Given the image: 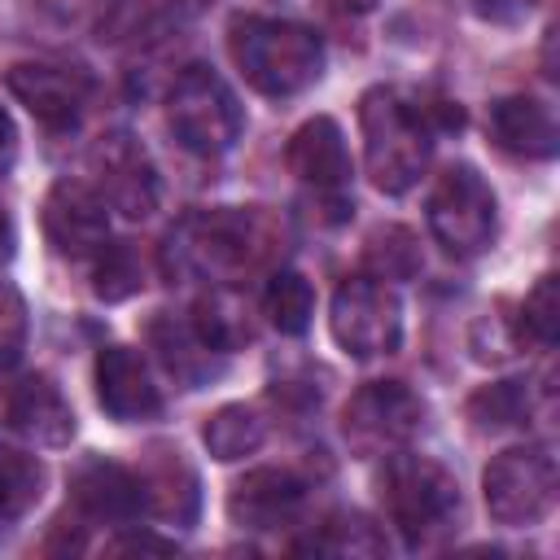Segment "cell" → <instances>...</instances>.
Wrapping results in <instances>:
<instances>
[{"label": "cell", "instance_id": "1", "mask_svg": "<svg viewBox=\"0 0 560 560\" xmlns=\"http://www.w3.org/2000/svg\"><path fill=\"white\" fill-rule=\"evenodd\" d=\"M276 245H280V232L262 210H232V206L197 210L171 228L162 245V267L166 276H179V280L236 284L258 267H267Z\"/></svg>", "mask_w": 560, "mask_h": 560}, {"label": "cell", "instance_id": "2", "mask_svg": "<svg viewBox=\"0 0 560 560\" xmlns=\"http://www.w3.org/2000/svg\"><path fill=\"white\" fill-rule=\"evenodd\" d=\"M228 57L241 70V79L271 96H298L306 92L319 70H324V39L289 18H262V13H241L228 26Z\"/></svg>", "mask_w": 560, "mask_h": 560}, {"label": "cell", "instance_id": "3", "mask_svg": "<svg viewBox=\"0 0 560 560\" xmlns=\"http://www.w3.org/2000/svg\"><path fill=\"white\" fill-rule=\"evenodd\" d=\"M359 131H363L368 175L381 192L402 197L407 188L420 184L438 136L420 101L402 96L398 88H368L359 96Z\"/></svg>", "mask_w": 560, "mask_h": 560}, {"label": "cell", "instance_id": "4", "mask_svg": "<svg viewBox=\"0 0 560 560\" xmlns=\"http://www.w3.org/2000/svg\"><path fill=\"white\" fill-rule=\"evenodd\" d=\"M376 486H381V508H385L389 525L402 534V542L411 551L438 547L442 538H451L459 529V516H464L459 481L438 459L411 455L398 446L385 455Z\"/></svg>", "mask_w": 560, "mask_h": 560}, {"label": "cell", "instance_id": "5", "mask_svg": "<svg viewBox=\"0 0 560 560\" xmlns=\"http://www.w3.org/2000/svg\"><path fill=\"white\" fill-rule=\"evenodd\" d=\"M166 122L188 153L219 158L241 140L245 114L236 92L210 66H188L166 92Z\"/></svg>", "mask_w": 560, "mask_h": 560}, {"label": "cell", "instance_id": "6", "mask_svg": "<svg viewBox=\"0 0 560 560\" xmlns=\"http://www.w3.org/2000/svg\"><path fill=\"white\" fill-rule=\"evenodd\" d=\"M556 486H560V468H556L551 446L542 442L508 446L481 472L486 512L508 529L538 525L556 503Z\"/></svg>", "mask_w": 560, "mask_h": 560}, {"label": "cell", "instance_id": "7", "mask_svg": "<svg viewBox=\"0 0 560 560\" xmlns=\"http://www.w3.org/2000/svg\"><path fill=\"white\" fill-rule=\"evenodd\" d=\"M494 228H499V210H494V192L481 179V171L468 162L442 171L433 192H429L433 241L455 258H472V254L490 249Z\"/></svg>", "mask_w": 560, "mask_h": 560}, {"label": "cell", "instance_id": "8", "mask_svg": "<svg viewBox=\"0 0 560 560\" xmlns=\"http://www.w3.org/2000/svg\"><path fill=\"white\" fill-rule=\"evenodd\" d=\"M328 328H332V341L350 359L394 354L398 341H402V302H398V293L385 280H376V276H350L332 293Z\"/></svg>", "mask_w": 560, "mask_h": 560}, {"label": "cell", "instance_id": "9", "mask_svg": "<svg viewBox=\"0 0 560 560\" xmlns=\"http://www.w3.org/2000/svg\"><path fill=\"white\" fill-rule=\"evenodd\" d=\"M424 424V402L402 381H368L350 394L341 429L359 455H389L407 446Z\"/></svg>", "mask_w": 560, "mask_h": 560}, {"label": "cell", "instance_id": "10", "mask_svg": "<svg viewBox=\"0 0 560 560\" xmlns=\"http://www.w3.org/2000/svg\"><path fill=\"white\" fill-rule=\"evenodd\" d=\"M284 162L298 175V184L306 192H315V201L328 210V219H346V210H350V149H346L341 127L328 114L306 118L289 136Z\"/></svg>", "mask_w": 560, "mask_h": 560}, {"label": "cell", "instance_id": "11", "mask_svg": "<svg viewBox=\"0 0 560 560\" xmlns=\"http://www.w3.org/2000/svg\"><path fill=\"white\" fill-rule=\"evenodd\" d=\"M92 175H96V192L105 197L109 210L127 214V219H149L158 210L162 184H158V166L144 153V144L127 131H109L92 144Z\"/></svg>", "mask_w": 560, "mask_h": 560}, {"label": "cell", "instance_id": "12", "mask_svg": "<svg viewBox=\"0 0 560 560\" xmlns=\"http://www.w3.org/2000/svg\"><path fill=\"white\" fill-rule=\"evenodd\" d=\"M48 245L70 262H92L109 241V206L96 192V184L83 179H57L39 210Z\"/></svg>", "mask_w": 560, "mask_h": 560}, {"label": "cell", "instance_id": "13", "mask_svg": "<svg viewBox=\"0 0 560 560\" xmlns=\"http://www.w3.org/2000/svg\"><path fill=\"white\" fill-rule=\"evenodd\" d=\"M9 92L31 109L35 122H44L48 131H70L79 127L88 96H92V79L79 66H48V61H26L9 70Z\"/></svg>", "mask_w": 560, "mask_h": 560}, {"label": "cell", "instance_id": "14", "mask_svg": "<svg viewBox=\"0 0 560 560\" xmlns=\"http://www.w3.org/2000/svg\"><path fill=\"white\" fill-rule=\"evenodd\" d=\"M70 503L79 516H88L96 525H131V521L149 516L140 468H127L105 455H92L70 472Z\"/></svg>", "mask_w": 560, "mask_h": 560}, {"label": "cell", "instance_id": "15", "mask_svg": "<svg viewBox=\"0 0 560 560\" xmlns=\"http://www.w3.org/2000/svg\"><path fill=\"white\" fill-rule=\"evenodd\" d=\"M302 503H306V481L298 472H289V468H249L228 494V516L241 529L271 534V529L293 525L302 516Z\"/></svg>", "mask_w": 560, "mask_h": 560}, {"label": "cell", "instance_id": "16", "mask_svg": "<svg viewBox=\"0 0 560 560\" xmlns=\"http://www.w3.org/2000/svg\"><path fill=\"white\" fill-rule=\"evenodd\" d=\"M92 381H96V402L118 424L153 420L162 411V389L153 385L149 363L140 359V350H131V346H101Z\"/></svg>", "mask_w": 560, "mask_h": 560}, {"label": "cell", "instance_id": "17", "mask_svg": "<svg viewBox=\"0 0 560 560\" xmlns=\"http://www.w3.org/2000/svg\"><path fill=\"white\" fill-rule=\"evenodd\" d=\"M4 420L31 446L57 451V446H70V438H74V411L48 376H22L4 394Z\"/></svg>", "mask_w": 560, "mask_h": 560}, {"label": "cell", "instance_id": "18", "mask_svg": "<svg viewBox=\"0 0 560 560\" xmlns=\"http://www.w3.org/2000/svg\"><path fill=\"white\" fill-rule=\"evenodd\" d=\"M144 332H149V346L158 350L162 368H166L184 389H201V385H210V381L223 372V363H228V354L214 350V346L197 332L192 319L158 315V319H149Z\"/></svg>", "mask_w": 560, "mask_h": 560}, {"label": "cell", "instance_id": "19", "mask_svg": "<svg viewBox=\"0 0 560 560\" xmlns=\"http://www.w3.org/2000/svg\"><path fill=\"white\" fill-rule=\"evenodd\" d=\"M490 136L503 153L512 158H556L560 149V131H556V118L542 101L534 96H503L490 105Z\"/></svg>", "mask_w": 560, "mask_h": 560}, {"label": "cell", "instance_id": "20", "mask_svg": "<svg viewBox=\"0 0 560 560\" xmlns=\"http://www.w3.org/2000/svg\"><path fill=\"white\" fill-rule=\"evenodd\" d=\"M140 481H144V508H149V516L175 521V525H188L197 516V503H201L197 472L184 464L179 451H158V459L140 472Z\"/></svg>", "mask_w": 560, "mask_h": 560}, {"label": "cell", "instance_id": "21", "mask_svg": "<svg viewBox=\"0 0 560 560\" xmlns=\"http://www.w3.org/2000/svg\"><path fill=\"white\" fill-rule=\"evenodd\" d=\"M88 0H0V39H61Z\"/></svg>", "mask_w": 560, "mask_h": 560}, {"label": "cell", "instance_id": "22", "mask_svg": "<svg viewBox=\"0 0 560 560\" xmlns=\"http://www.w3.org/2000/svg\"><path fill=\"white\" fill-rule=\"evenodd\" d=\"M262 438H267V420H262L254 407H245V402H228V407H219V411L201 424L206 451H210L214 459H223V464L254 455V451L262 446Z\"/></svg>", "mask_w": 560, "mask_h": 560}, {"label": "cell", "instance_id": "23", "mask_svg": "<svg viewBox=\"0 0 560 560\" xmlns=\"http://www.w3.org/2000/svg\"><path fill=\"white\" fill-rule=\"evenodd\" d=\"M262 315L271 319L276 332L302 337L311 328V315H315V289H311V280L302 271H293V267L271 271L267 289H262Z\"/></svg>", "mask_w": 560, "mask_h": 560}, {"label": "cell", "instance_id": "24", "mask_svg": "<svg viewBox=\"0 0 560 560\" xmlns=\"http://www.w3.org/2000/svg\"><path fill=\"white\" fill-rule=\"evenodd\" d=\"M44 494V464L18 446L0 442V529L22 521Z\"/></svg>", "mask_w": 560, "mask_h": 560}, {"label": "cell", "instance_id": "25", "mask_svg": "<svg viewBox=\"0 0 560 560\" xmlns=\"http://www.w3.org/2000/svg\"><path fill=\"white\" fill-rule=\"evenodd\" d=\"M298 551H315V556H381L385 551V534L368 516L341 512L328 525H319V534L298 542Z\"/></svg>", "mask_w": 560, "mask_h": 560}, {"label": "cell", "instance_id": "26", "mask_svg": "<svg viewBox=\"0 0 560 560\" xmlns=\"http://www.w3.org/2000/svg\"><path fill=\"white\" fill-rule=\"evenodd\" d=\"M192 324H197V332H201L214 350H223V354H232L236 346H245V341H249V319H245L241 302L228 293V284L210 289V293L197 302Z\"/></svg>", "mask_w": 560, "mask_h": 560}, {"label": "cell", "instance_id": "27", "mask_svg": "<svg viewBox=\"0 0 560 560\" xmlns=\"http://www.w3.org/2000/svg\"><path fill=\"white\" fill-rule=\"evenodd\" d=\"M525 416H529V385L525 381H494L468 398V420L477 429H490V433L525 424Z\"/></svg>", "mask_w": 560, "mask_h": 560}, {"label": "cell", "instance_id": "28", "mask_svg": "<svg viewBox=\"0 0 560 560\" xmlns=\"http://www.w3.org/2000/svg\"><path fill=\"white\" fill-rule=\"evenodd\" d=\"M92 289L105 302H122L136 289H144V262L127 241H105V249L92 258Z\"/></svg>", "mask_w": 560, "mask_h": 560}, {"label": "cell", "instance_id": "29", "mask_svg": "<svg viewBox=\"0 0 560 560\" xmlns=\"http://www.w3.org/2000/svg\"><path fill=\"white\" fill-rule=\"evenodd\" d=\"M363 258H368V276H376V280H407L420 267V249L407 228H376L368 236Z\"/></svg>", "mask_w": 560, "mask_h": 560}, {"label": "cell", "instance_id": "30", "mask_svg": "<svg viewBox=\"0 0 560 560\" xmlns=\"http://www.w3.org/2000/svg\"><path fill=\"white\" fill-rule=\"evenodd\" d=\"M556 332H560V306H556V276H538V284L525 293L521 311H516V337L521 346L534 341V346H556Z\"/></svg>", "mask_w": 560, "mask_h": 560}, {"label": "cell", "instance_id": "31", "mask_svg": "<svg viewBox=\"0 0 560 560\" xmlns=\"http://www.w3.org/2000/svg\"><path fill=\"white\" fill-rule=\"evenodd\" d=\"M22 346H26V302L9 280H0V372L22 359Z\"/></svg>", "mask_w": 560, "mask_h": 560}, {"label": "cell", "instance_id": "32", "mask_svg": "<svg viewBox=\"0 0 560 560\" xmlns=\"http://www.w3.org/2000/svg\"><path fill=\"white\" fill-rule=\"evenodd\" d=\"M472 350L477 359H508L521 350V337H516V315L503 319V315H486L472 332Z\"/></svg>", "mask_w": 560, "mask_h": 560}, {"label": "cell", "instance_id": "33", "mask_svg": "<svg viewBox=\"0 0 560 560\" xmlns=\"http://www.w3.org/2000/svg\"><path fill=\"white\" fill-rule=\"evenodd\" d=\"M538 0H468V9L481 18V22H494V26H516L534 13Z\"/></svg>", "mask_w": 560, "mask_h": 560}, {"label": "cell", "instance_id": "34", "mask_svg": "<svg viewBox=\"0 0 560 560\" xmlns=\"http://www.w3.org/2000/svg\"><path fill=\"white\" fill-rule=\"evenodd\" d=\"M13 162H18V127H13L9 109L0 105V179L13 171Z\"/></svg>", "mask_w": 560, "mask_h": 560}, {"label": "cell", "instance_id": "35", "mask_svg": "<svg viewBox=\"0 0 560 560\" xmlns=\"http://www.w3.org/2000/svg\"><path fill=\"white\" fill-rule=\"evenodd\" d=\"M109 551H175L171 538H153V534H118L109 542Z\"/></svg>", "mask_w": 560, "mask_h": 560}, {"label": "cell", "instance_id": "36", "mask_svg": "<svg viewBox=\"0 0 560 560\" xmlns=\"http://www.w3.org/2000/svg\"><path fill=\"white\" fill-rule=\"evenodd\" d=\"M9 254H13V223H9V214L0 210V267L9 262Z\"/></svg>", "mask_w": 560, "mask_h": 560}, {"label": "cell", "instance_id": "37", "mask_svg": "<svg viewBox=\"0 0 560 560\" xmlns=\"http://www.w3.org/2000/svg\"><path fill=\"white\" fill-rule=\"evenodd\" d=\"M328 4H332L337 13H368L376 0H328Z\"/></svg>", "mask_w": 560, "mask_h": 560}]
</instances>
